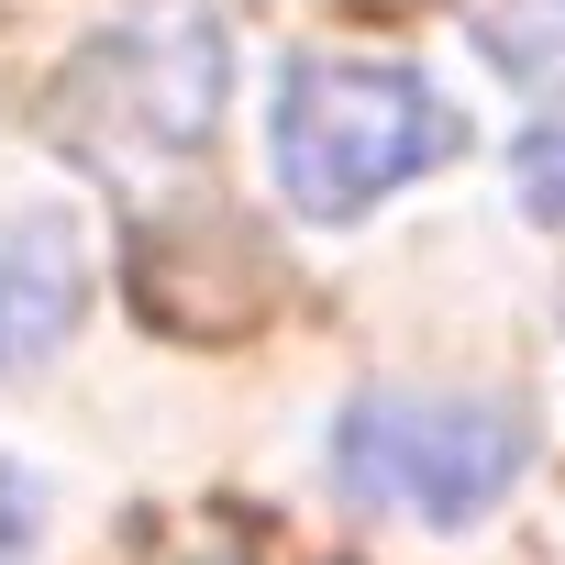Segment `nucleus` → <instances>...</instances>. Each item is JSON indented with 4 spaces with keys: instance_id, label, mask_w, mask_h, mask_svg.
Wrapping results in <instances>:
<instances>
[{
    "instance_id": "obj_1",
    "label": "nucleus",
    "mask_w": 565,
    "mask_h": 565,
    "mask_svg": "<svg viewBox=\"0 0 565 565\" xmlns=\"http://www.w3.org/2000/svg\"><path fill=\"white\" fill-rule=\"evenodd\" d=\"M45 122L78 167L122 189H145L156 167H189L222 122V23L200 0H145L134 23L67 56V78L45 89Z\"/></svg>"
},
{
    "instance_id": "obj_2",
    "label": "nucleus",
    "mask_w": 565,
    "mask_h": 565,
    "mask_svg": "<svg viewBox=\"0 0 565 565\" xmlns=\"http://www.w3.org/2000/svg\"><path fill=\"white\" fill-rule=\"evenodd\" d=\"M277 189H289L311 222H344L366 200H388L399 178L444 167L455 111L422 67H377V56H300L277 78Z\"/></svg>"
},
{
    "instance_id": "obj_3",
    "label": "nucleus",
    "mask_w": 565,
    "mask_h": 565,
    "mask_svg": "<svg viewBox=\"0 0 565 565\" xmlns=\"http://www.w3.org/2000/svg\"><path fill=\"white\" fill-rule=\"evenodd\" d=\"M532 466V422L510 399H355L333 422V477L366 510L466 532L510 499V477Z\"/></svg>"
},
{
    "instance_id": "obj_4",
    "label": "nucleus",
    "mask_w": 565,
    "mask_h": 565,
    "mask_svg": "<svg viewBox=\"0 0 565 565\" xmlns=\"http://www.w3.org/2000/svg\"><path fill=\"white\" fill-rule=\"evenodd\" d=\"M78 300H89L78 233L45 222V211H12V222H0V377H23L34 355H56L67 322H78Z\"/></svg>"
},
{
    "instance_id": "obj_5",
    "label": "nucleus",
    "mask_w": 565,
    "mask_h": 565,
    "mask_svg": "<svg viewBox=\"0 0 565 565\" xmlns=\"http://www.w3.org/2000/svg\"><path fill=\"white\" fill-rule=\"evenodd\" d=\"M477 45L543 111H565V0H477Z\"/></svg>"
},
{
    "instance_id": "obj_6",
    "label": "nucleus",
    "mask_w": 565,
    "mask_h": 565,
    "mask_svg": "<svg viewBox=\"0 0 565 565\" xmlns=\"http://www.w3.org/2000/svg\"><path fill=\"white\" fill-rule=\"evenodd\" d=\"M0 565H34V477L0 455Z\"/></svg>"
},
{
    "instance_id": "obj_7",
    "label": "nucleus",
    "mask_w": 565,
    "mask_h": 565,
    "mask_svg": "<svg viewBox=\"0 0 565 565\" xmlns=\"http://www.w3.org/2000/svg\"><path fill=\"white\" fill-rule=\"evenodd\" d=\"M532 200H543V211H565V134H554V122L532 134Z\"/></svg>"
},
{
    "instance_id": "obj_8",
    "label": "nucleus",
    "mask_w": 565,
    "mask_h": 565,
    "mask_svg": "<svg viewBox=\"0 0 565 565\" xmlns=\"http://www.w3.org/2000/svg\"><path fill=\"white\" fill-rule=\"evenodd\" d=\"M200 565H244V554H200Z\"/></svg>"
}]
</instances>
